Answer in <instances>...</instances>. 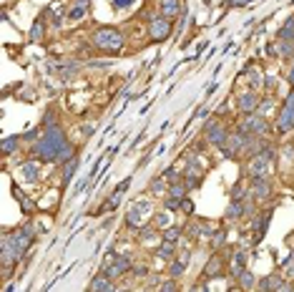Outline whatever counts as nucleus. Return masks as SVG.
I'll return each mask as SVG.
<instances>
[{
    "mask_svg": "<svg viewBox=\"0 0 294 292\" xmlns=\"http://www.w3.org/2000/svg\"><path fill=\"white\" fill-rule=\"evenodd\" d=\"M71 141L66 139V131L61 126L46 129L43 136H40V141H35V146H33V156L40 159V161H58V154Z\"/></svg>",
    "mask_w": 294,
    "mask_h": 292,
    "instance_id": "obj_1",
    "label": "nucleus"
},
{
    "mask_svg": "<svg viewBox=\"0 0 294 292\" xmlns=\"http://www.w3.org/2000/svg\"><path fill=\"white\" fill-rule=\"evenodd\" d=\"M91 46L101 53H121L126 46V35H123V30H118L113 25H101L93 30Z\"/></svg>",
    "mask_w": 294,
    "mask_h": 292,
    "instance_id": "obj_2",
    "label": "nucleus"
},
{
    "mask_svg": "<svg viewBox=\"0 0 294 292\" xmlns=\"http://www.w3.org/2000/svg\"><path fill=\"white\" fill-rule=\"evenodd\" d=\"M153 217V204L148 199H141L139 204L131 207V212L126 214V227L129 229H141L144 224H148V219Z\"/></svg>",
    "mask_w": 294,
    "mask_h": 292,
    "instance_id": "obj_3",
    "label": "nucleus"
},
{
    "mask_svg": "<svg viewBox=\"0 0 294 292\" xmlns=\"http://www.w3.org/2000/svg\"><path fill=\"white\" fill-rule=\"evenodd\" d=\"M239 131L241 134H254V136H269V121L264 114H246L239 124Z\"/></svg>",
    "mask_w": 294,
    "mask_h": 292,
    "instance_id": "obj_4",
    "label": "nucleus"
},
{
    "mask_svg": "<svg viewBox=\"0 0 294 292\" xmlns=\"http://www.w3.org/2000/svg\"><path fill=\"white\" fill-rule=\"evenodd\" d=\"M146 30H148V38H151L153 43L166 41V38L174 33V20L166 18V15H158V18H153L151 23H146Z\"/></svg>",
    "mask_w": 294,
    "mask_h": 292,
    "instance_id": "obj_5",
    "label": "nucleus"
},
{
    "mask_svg": "<svg viewBox=\"0 0 294 292\" xmlns=\"http://www.w3.org/2000/svg\"><path fill=\"white\" fill-rule=\"evenodd\" d=\"M131 267H134V260H131L129 254H118V257H113L108 265H103V267H101V272H106V275L116 282V280H121L123 275H129V272H131Z\"/></svg>",
    "mask_w": 294,
    "mask_h": 292,
    "instance_id": "obj_6",
    "label": "nucleus"
},
{
    "mask_svg": "<svg viewBox=\"0 0 294 292\" xmlns=\"http://www.w3.org/2000/svg\"><path fill=\"white\" fill-rule=\"evenodd\" d=\"M204 139H206V144L212 146H224L226 144V139H229V131L224 129V124H221L219 119H212V121H206V126H204Z\"/></svg>",
    "mask_w": 294,
    "mask_h": 292,
    "instance_id": "obj_7",
    "label": "nucleus"
},
{
    "mask_svg": "<svg viewBox=\"0 0 294 292\" xmlns=\"http://www.w3.org/2000/svg\"><path fill=\"white\" fill-rule=\"evenodd\" d=\"M226 267V257H221L219 249H214V254L209 257V262H206V267H204V272H201V277H204V282H199V285H194V290H199V287H206V282L212 280V277H219V272Z\"/></svg>",
    "mask_w": 294,
    "mask_h": 292,
    "instance_id": "obj_8",
    "label": "nucleus"
},
{
    "mask_svg": "<svg viewBox=\"0 0 294 292\" xmlns=\"http://www.w3.org/2000/svg\"><path fill=\"white\" fill-rule=\"evenodd\" d=\"M277 129H279V134H287V131H292L294 129V88H292V93L284 98V103H282Z\"/></svg>",
    "mask_w": 294,
    "mask_h": 292,
    "instance_id": "obj_9",
    "label": "nucleus"
},
{
    "mask_svg": "<svg viewBox=\"0 0 294 292\" xmlns=\"http://www.w3.org/2000/svg\"><path fill=\"white\" fill-rule=\"evenodd\" d=\"M259 106H262V96L257 93V88H251V91L236 96V108H239L241 114H254V111H259Z\"/></svg>",
    "mask_w": 294,
    "mask_h": 292,
    "instance_id": "obj_10",
    "label": "nucleus"
},
{
    "mask_svg": "<svg viewBox=\"0 0 294 292\" xmlns=\"http://www.w3.org/2000/svg\"><path fill=\"white\" fill-rule=\"evenodd\" d=\"M272 197V184L264 179V176H254L251 179V189H249V199L254 202H264Z\"/></svg>",
    "mask_w": 294,
    "mask_h": 292,
    "instance_id": "obj_11",
    "label": "nucleus"
},
{
    "mask_svg": "<svg viewBox=\"0 0 294 292\" xmlns=\"http://www.w3.org/2000/svg\"><path fill=\"white\" fill-rule=\"evenodd\" d=\"M189 262H191V252L189 249H184V252H179L171 262H169V277H181L184 272H186V267H189Z\"/></svg>",
    "mask_w": 294,
    "mask_h": 292,
    "instance_id": "obj_12",
    "label": "nucleus"
},
{
    "mask_svg": "<svg viewBox=\"0 0 294 292\" xmlns=\"http://www.w3.org/2000/svg\"><path fill=\"white\" fill-rule=\"evenodd\" d=\"M20 176L25 179V181H30V184H35L38 179H40V159H30V161H25V164H20Z\"/></svg>",
    "mask_w": 294,
    "mask_h": 292,
    "instance_id": "obj_13",
    "label": "nucleus"
},
{
    "mask_svg": "<svg viewBox=\"0 0 294 292\" xmlns=\"http://www.w3.org/2000/svg\"><path fill=\"white\" fill-rule=\"evenodd\" d=\"M269 219H272V209L269 212H264V214H257L254 219V224H251V229H254V244H259L262 239H264V234H267V227H269Z\"/></svg>",
    "mask_w": 294,
    "mask_h": 292,
    "instance_id": "obj_14",
    "label": "nucleus"
},
{
    "mask_svg": "<svg viewBox=\"0 0 294 292\" xmlns=\"http://www.w3.org/2000/svg\"><path fill=\"white\" fill-rule=\"evenodd\" d=\"M88 290L91 292H111V290H116V285H113V280H111L106 272H101V275H96V277L91 280Z\"/></svg>",
    "mask_w": 294,
    "mask_h": 292,
    "instance_id": "obj_15",
    "label": "nucleus"
},
{
    "mask_svg": "<svg viewBox=\"0 0 294 292\" xmlns=\"http://www.w3.org/2000/svg\"><path fill=\"white\" fill-rule=\"evenodd\" d=\"M158 10H161V15L176 20V18H181V0H158Z\"/></svg>",
    "mask_w": 294,
    "mask_h": 292,
    "instance_id": "obj_16",
    "label": "nucleus"
},
{
    "mask_svg": "<svg viewBox=\"0 0 294 292\" xmlns=\"http://www.w3.org/2000/svg\"><path fill=\"white\" fill-rule=\"evenodd\" d=\"M241 270H246V252L244 249H236L234 254H231V277H239V272Z\"/></svg>",
    "mask_w": 294,
    "mask_h": 292,
    "instance_id": "obj_17",
    "label": "nucleus"
},
{
    "mask_svg": "<svg viewBox=\"0 0 294 292\" xmlns=\"http://www.w3.org/2000/svg\"><path fill=\"white\" fill-rule=\"evenodd\" d=\"M156 257H161L163 262H171L174 257H176V242H161L158 247H156Z\"/></svg>",
    "mask_w": 294,
    "mask_h": 292,
    "instance_id": "obj_18",
    "label": "nucleus"
},
{
    "mask_svg": "<svg viewBox=\"0 0 294 292\" xmlns=\"http://www.w3.org/2000/svg\"><path fill=\"white\" fill-rule=\"evenodd\" d=\"M28 38H30V43H38V41H43V38H46V13L40 15V20H35V23H33V28H30Z\"/></svg>",
    "mask_w": 294,
    "mask_h": 292,
    "instance_id": "obj_19",
    "label": "nucleus"
},
{
    "mask_svg": "<svg viewBox=\"0 0 294 292\" xmlns=\"http://www.w3.org/2000/svg\"><path fill=\"white\" fill-rule=\"evenodd\" d=\"M246 214V209H244V202H229V207H226V219L229 222H239V219Z\"/></svg>",
    "mask_w": 294,
    "mask_h": 292,
    "instance_id": "obj_20",
    "label": "nucleus"
},
{
    "mask_svg": "<svg viewBox=\"0 0 294 292\" xmlns=\"http://www.w3.org/2000/svg\"><path fill=\"white\" fill-rule=\"evenodd\" d=\"M88 8H91V0H75V5L68 10V18L71 20H83L86 13H88Z\"/></svg>",
    "mask_w": 294,
    "mask_h": 292,
    "instance_id": "obj_21",
    "label": "nucleus"
},
{
    "mask_svg": "<svg viewBox=\"0 0 294 292\" xmlns=\"http://www.w3.org/2000/svg\"><path fill=\"white\" fill-rule=\"evenodd\" d=\"M75 169H78V156H73L71 161H66V164H63V176H61V184H63V187H68V184H71Z\"/></svg>",
    "mask_w": 294,
    "mask_h": 292,
    "instance_id": "obj_22",
    "label": "nucleus"
},
{
    "mask_svg": "<svg viewBox=\"0 0 294 292\" xmlns=\"http://www.w3.org/2000/svg\"><path fill=\"white\" fill-rule=\"evenodd\" d=\"M20 141H23V136H5L3 139V156H13L18 151Z\"/></svg>",
    "mask_w": 294,
    "mask_h": 292,
    "instance_id": "obj_23",
    "label": "nucleus"
},
{
    "mask_svg": "<svg viewBox=\"0 0 294 292\" xmlns=\"http://www.w3.org/2000/svg\"><path fill=\"white\" fill-rule=\"evenodd\" d=\"M13 194H15V199L20 202V207H23V214H33V209H35V202H30L18 187H13Z\"/></svg>",
    "mask_w": 294,
    "mask_h": 292,
    "instance_id": "obj_24",
    "label": "nucleus"
},
{
    "mask_svg": "<svg viewBox=\"0 0 294 292\" xmlns=\"http://www.w3.org/2000/svg\"><path fill=\"white\" fill-rule=\"evenodd\" d=\"M184 234H186V232H184V227H176V224H171V227H166V229H163V239H166V242H176V244H179Z\"/></svg>",
    "mask_w": 294,
    "mask_h": 292,
    "instance_id": "obj_25",
    "label": "nucleus"
},
{
    "mask_svg": "<svg viewBox=\"0 0 294 292\" xmlns=\"http://www.w3.org/2000/svg\"><path fill=\"white\" fill-rule=\"evenodd\" d=\"M236 280H239V287H241V290H254V287H257V277H254L249 270H241Z\"/></svg>",
    "mask_w": 294,
    "mask_h": 292,
    "instance_id": "obj_26",
    "label": "nucleus"
},
{
    "mask_svg": "<svg viewBox=\"0 0 294 292\" xmlns=\"http://www.w3.org/2000/svg\"><path fill=\"white\" fill-rule=\"evenodd\" d=\"M277 38H282V41H294V15H289V18H287V23L279 28Z\"/></svg>",
    "mask_w": 294,
    "mask_h": 292,
    "instance_id": "obj_27",
    "label": "nucleus"
},
{
    "mask_svg": "<svg viewBox=\"0 0 294 292\" xmlns=\"http://www.w3.org/2000/svg\"><path fill=\"white\" fill-rule=\"evenodd\" d=\"M161 176H163V179H166L169 184H176V181H184V174L179 171V166H169V169H166V171H163Z\"/></svg>",
    "mask_w": 294,
    "mask_h": 292,
    "instance_id": "obj_28",
    "label": "nucleus"
},
{
    "mask_svg": "<svg viewBox=\"0 0 294 292\" xmlns=\"http://www.w3.org/2000/svg\"><path fill=\"white\" fill-rule=\"evenodd\" d=\"M56 126H61V121L56 119V108H48L43 119V129H56Z\"/></svg>",
    "mask_w": 294,
    "mask_h": 292,
    "instance_id": "obj_29",
    "label": "nucleus"
},
{
    "mask_svg": "<svg viewBox=\"0 0 294 292\" xmlns=\"http://www.w3.org/2000/svg\"><path fill=\"white\" fill-rule=\"evenodd\" d=\"M226 244V232L219 229V232H212V249H221Z\"/></svg>",
    "mask_w": 294,
    "mask_h": 292,
    "instance_id": "obj_30",
    "label": "nucleus"
},
{
    "mask_svg": "<svg viewBox=\"0 0 294 292\" xmlns=\"http://www.w3.org/2000/svg\"><path fill=\"white\" fill-rule=\"evenodd\" d=\"M43 131H46L43 126H40V129H30V131H25V134H23V141H30V144H35V141H40Z\"/></svg>",
    "mask_w": 294,
    "mask_h": 292,
    "instance_id": "obj_31",
    "label": "nucleus"
},
{
    "mask_svg": "<svg viewBox=\"0 0 294 292\" xmlns=\"http://www.w3.org/2000/svg\"><path fill=\"white\" fill-rule=\"evenodd\" d=\"M161 290H166V292L179 290V280H176V277H169L166 282H161Z\"/></svg>",
    "mask_w": 294,
    "mask_h": 292,
    "instance_id": "obj_32",
    "label": "nucleus"
},
{
    "mask_svg": "<svg viewBox=\"0 0 294 292\" xmlns=\"http://www.w3.org/2000/svg\"><path fill=\"white\" fill-rule=\"evenodd\" d=\"M181 212L189 214V217L194 214V204H191V199H184V202H181Z\"/></svg>",
    "mask_w": 294,
    "mask_h": 292,
    "instance_id": "obj_33",
    "label": "nucleus"
},
{
    "mask_svg": "<svg viewBox=\"0 0 294 292\" xmlns=\"http://www.w3.org/2000/svg\"><path fill=\"white\" fill-rule=\"evenodd\" d=\"M153 224H156V227H158V224L166 227V224H169V214H166V212H163V214H153Z\"/></svg>",
    "mask_w": 294,
    "mask_h": 292,
    "instance_id": "obj_34",
    "label": "nucleus"
},
{
    "mask_svg": "<svg viewBox=\"0 0 294 292\" xmlns=\"http://www.w3.org/2000/svg\"><path fill=\"white\" fill-rule=\"evenodd\" d=\"M136 0H113V8H118V10H123V8H131Z\"/></svg>",
    "mask_w": 294,
    "mask_h": 292,
    "instance_id": "obj_35",
    "label": "nucleus"
},
{
    "mask_svg": "<svg viewBox=\"0 0 294 292\" xmlns=\"http://www.w3.org/2000/svg\"><path fill=\"white\" fill-rule=\"evenodd\" d=\"M251 0H226V5L229 8H241V5H249Z\"/></svg>",
    "mask_w": 294,
    "mask_h": 292,
    "instance_id": "obj_36",
    "label": "nucleus"
},
{
    "mask_svg": "<svg viewBox=\"0 0 294 292\" xmlns=\"http://www.w3.org/2000/svg\"><path fill=\"white\" fill-rule=\"evenodd\" d=\"M289 83L294 86V66H292V71H289Z\"/></svg>",
    "mask_w": 294,
    "mask_h": 292,
    "instance_id": "obj_37",
    "label": "nucleus"
},
{
    "mask_svg": "<svg viewBox=\"0 0 294 292\" xmlns=\"http://www.w3.org/2000/svg\"><path fill=\"white\" fill-rule=\"evenodd\" d=\"M292 5H294V0H292Z\"/></svg>",
    "mask_w": 294,
    "mask_h": 292,
    "instance_id": "obj_38",
    "label": "nucleus"
}]
</instances>
